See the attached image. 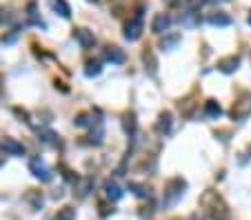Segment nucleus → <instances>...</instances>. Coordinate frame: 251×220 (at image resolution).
<instances>
[{"mask_svg":"<svg viewBox=\"0 0 251 220\" xmlns=\"http://www.w3.org/2000/svg\"><path fill=\"white\" fill-rule=\"evenodd\" d=\"M11 9L9 7H2V9H0V25H5V22H11Z\"/></svg>","mask_w":251,"mask_h":220,"instance_id":"a878e982","label":"nucleus"},{"mask_svg":"<svg viewBox=\"0 0 251 220\" xmlns=\"http://www.w3.org/2000/svg\"><path fill=\"white\" fill-rule=\"evenodd\" d=\"M27 22H29V25H36V27H45V22L38 16V9H36V2H33V0L27 5Z\"/></svg>","mask_w":251,"mask_h":220,"instance_id":"ddd939ff","label":"nucleus"},{"mask_svg":"<svg viewBox=\"0 0 251 220\" xmlns=\"http://www.w3.org/2000/svg\"><path fill=\"white\" fill-rule=\"evenodd\" d=\"M184 189H187V183H184L183 178H173V180H169L167 187H165L162 204H165V207H173V204H176L180 198H183Z\"/></svg>","mask_w":251,"mask_h":220,"instance_id":"f03ea898","label":"nucleus"},{"mask_svg":"<svg viewBox=\"0 0 251 220\" xmlns=\"http://www.w3.org/2000/svg\"><path fill=\"white\" fill-rule=\"evenodd\" d=\"M156 131L158 134H169L171 131V114L169 111H162L160 116H158V122H156Z\"/></svg>","mask_w":251,"mask_h":220,"instance_id":"9b49d317","label":"nucleus"},{"mask_svg":"<svg viewBox=\"0 0 251 220\" xmlns=\"http://www.w3.org/2000/svg\"><path fill=\"white\" fill-rule=\"evenodd\" d=\"M122 125H125L127 134H129V136H134V134H136V116H134V114H125V120H122Z\"/></svg>","mask_w":251,"mask_h":220,"instance_id":"4be33fe9","label":"nucleus"},{"mask_svg":"<svg viewBox=\"0 0 251 220\" xmlns=\"http://www.w3.org/2000/svg\"><path fill=\"white\" fill-rule=\"evenodd\" d=\"M25 200L27 203H32V207L33 209H40L42 207V196H40V191H27V196H25Z\"/></svg>","mask_w":251,"mask_h":220,"instance_id":"412c9836","label":"nucleus"},{"mask_svg":"<svg viewBox=\"0 0 251 220\" xmlns=\"http://www.w3.org/2000/svg\"><path fill=\"white\" fill-rule=\"evenodd\" d=\"M207 20H209V25H214V27H227V25H231V18L227 16V14H222V11H218V14H211Z\"/></svg>","mask_w":251,"mask_h":220,"instance_id":"dca6fc26","label":"nucleus"},{"mask_svg":"<svg viewBox=\"0 0 251 220\" xmlns=\"http://www.w3.org/2000/svg\"><path fill=\"white\" fill-rule=\"evenodd\" d=\"M200 207L207 211V216H209L211 220L229 218V207H227V203L222 200V196H220L218 191H211V189L204 191V194L200 196Z\"/></svg>","mask_w":251,"mask_h":220,"instance_id":"f257e3e1","label":"nucleus"},{"mask_svg":"<svg viewBox=\"0 0 251 220\" xmlns=\"http://www.w3.org/2000/svg\"><path fill=\"white\" fill-rule=\"evenodd\" d=\"M105 194L109 200H120L122 198V189L114 183V180H107L105 183Z\"/></svg>","mask_w":251,"mask_h":220,"instance_id":"4468645a","label":"nucleus"},{"mask_svg":"<svg viewBox=\"0 0 251 220\" xmlns=\"http://www.w3.org/2000/svg\"><path fill=\"white\" fill-rule=\"evenodd\" d=\"M204 114L209 116V118H220V114H222V107H220L216 100H207V102H204Z\"/></svg>","mask_w":251,"mask_h":220,"instance_id":"a211bd4d","label":"nucleus"},{"mask_svg":"<svg viewBox=\"0 0 251 220\" xmlns=\"http://www.w3.org/2000/svg\"><path fill=\"white\" fill-rule=\"evenodd\" d=\"M76 125H78V127H87V125H89V114H78V116H76Z\"/></svg>","mask_w":251,"mask_h":220,"instance_id":"cd10ccee","label":"nucleus"},{"mask_svg":"<svg viewBox=\"0 0 251 220\" xmlns=\"http://www.w3.org/2000/svg\"><path fill=\"white\" fill-rule=\"evenodd\" d=\"M171 27V18L167 14H156L153 16V22H151V32L153 34H165Z\"/></svg>","mask_w":251,"mask_h":220,"instance_id":"1a4fd4ad","label":"nucleus"},{"mask_svg":"<svg viewBox=\"0 0 251 220\" xmlns=\"http://www.w3.org/2000/svg\"><path fill=\"white\" fill-rule=\"evenodd\" d=\"M105 60H109V63H114V65H122L125 63V53L120 51L118 47H107L105 49Z\"/></svg>","mask_w":251,"mask_h":220,"instance_id":"f8f14e48","label":"nucleus"},{"mask_svg":"<svg viewBox=\"0 0 251 220\" xmlns=\"http://www.w3.org/2000/svg\"><path fill=\"white\" fill-rule=\"evenodd\" d=\"M73 38L78 40V45L83 49H91L96 45V36L94 32H89V29H84V27H78V29H73Z\"/></svg>","mask_w":251,"mask_h":220,"instance_id":"423d86ee","label":"nucleus"},{"mask_svg":"<svg viewBox=\"0 0 251 220\" xmlns=\"http://www.w3.org/2000/svg\"><path fill=\"white\" fill-rule=\"evenodd\" d=\"M249 25H251V14H249Z\"/></svg>","mask_w":251,"mask_h":220,"instance_id":"7c9ffc66","label":"nucleus"},{"mask_svg":"<svg viewBox=\"0 0 251 220\" xmlns=\"http://www.w3.org/2000/svg\"><path fill=\"white\" fill-rule=\"evenodd\" d=\"M140 36H142V14H136V16L125 25V38L134 42V40H138Z\"/></svg>","mask_w":251,"mask_h":220,"instance_id":"39448f33","label":"nucleus"},{"mask_svg":"<svg viewBox=\"0 0 251 220\" xmlns=\"http://www.w3.org/2000/svg\"><path fill=\"white\" fill-rule=\"evenodd\" d=\"M180 22H183V27H198L200 25V14L198 11H187V14H183V18H180Z\"/></svg>","mask_w":251,"mask_h":220,"instance_id":"2eb2a0df","label":"nucleus"},{"mask_svg":"<svg viewBox=\"0 0 251 220\" xmlns=\"http://www.w3.org/2000/svg\"><path fill=\"white\" fill-rule=\"evenodd\" d=\"M89 2H98V0H89Z\"/></svg>","mask_w":251,"mask_h":220,"instance_id":"2f4dec72","label":"nucleus"},{"mask_svg":"<svg viewBox=\"0 0 251 220\" xmlns=\"http://www.w3.org/2000/svg\"><path fill=\"white\" fill-rule=\"evenodd\" d=\"M204 2H207V0H187V7H189V11H198Z\"/></svg>","mask_w":251,"mask_h":220,"instance_id":"bb28decb","label":"nucleus"},{"mask_svg":"<svg viewBox=\"0 0 251 220\" xmlns=\"http://www.w3.org/2000/svg\"><path fill=\"white\" fill-rule=\"evenodd\" d=\"M129 189L134 191V194L138 196V198H151V189L145 187V185H138V183H129Z\"/></svg>","mask_w":251,"mask_h":220,"instance_id":"6ab92c4d","label":"nucleus"},{"mask_svg":"<svg viewBox=\"0 0 251 220\" xmlns=\"http://www.w3.org/2000/svg\"><path fill=\"white\" fill-rule=\"evenodd\" d=\"M38 138H40L42 142H47V145H53V142H56V134H53L51 129H45V127H42V129H38Z\"/></svg>","mask_w":251,"mask_h":220,"instance_id":"5701e85b","label":"nucleus"},{"mask_svg":"<svg viewBox=\"0 0 251 220\" xmlns=\"http://www.w3.org/2000/svg\"><path fill=\"white\" fill-rule=\"evenodd\" d=\"M56 220H76V209H71V207H65V209H60L56 214Z\"/></svg>","mask_w":251,"mask_h":220,"instance_id":"393cba45","label":"nucleus"},{"mask_svg":"<svg viewBox=\"0 0 251 220\" xmlns=\"http://www.w3.org/2000/svg\"><path fill=\"white\" fill-rule=\"evenodd\" d=\"M249 116H251V94H245L234 107H231V118L242 122V120H247Z\"/></svg>","mask_w":251,"mask_h":220,"instance_id":"7ed1b4c3","label":"nucleus"},{"mask_svg":"<svg viewBox=\"0 0 251 220\" xmlns=\"http://www.w3.org/2000/svg\"><path fill=\"white\" fill-rule=\"evenodd\" d=\"M51 7H53V11H56L60 18H69V16H71V9H69V5L65 2V0H51Z\"/></svg>","mask_w":251,"mask_h":220,"instance_id":"f3484780","label":"nucleus"},{"mask_svg":"<svg viewBox=\"0 0 251 220\" xmlns=\"http://www.w3.org/2000/svg\"><path fill=\"white\" fill-rule=\"evenodd\" d=\"M100 71H102V65H100L98 60H91V63H87V67H84V76H87V78L100 76Z\"/></svg>","mask_w":251,"mask_h":220,"instance_id":"aec40b11","label":"nucleus"},{"mask_svg":"<svg viewBox=\"0 0 251 220\" xmlns=\"http://www.w3.org/2000/svg\"><path fill=\"white\" fill-rule=\"evenodd\" d=\"M167 2H169V5H178L180 0H167Z\"/></svg>","mask_w":251,"mask_h":220,"instance_id":"c85d7f7f","label":"nucleus"},{"mask_svg":"<svg viewBox=\"0 0 251 220\" xmlns=\"http://www.w3.org/2000/svg\"><path fill=\"white\" fill-rule=\"evenodd\" d=\"M180 34H173V36H169V38H162V42H160V47L162 49H171V47H176V45H178L180 42Z\"/></svg>","mask_w":251,"mask_h":220,"instance_id":"b1692460","label":"nucleus"},{"mask_svg":"<svg viewBox=\"0 0 251 220\" xmlns=\"http://www.w3.org/2000/svg\"><path fill=\"white\" fill-rule=\"evenodd\" d=\"M29 171L33 173V176H36L38 180H42V183H49V180L53 178V173H51V169L47 167V165L42 163L40 158H32V160H29Z\"/></svg>","mask_w":251,"mask_h":220,"instance_id":"20e7f679","label":"nucleus"},{"mask_svg":"<svg viewBox=\"0 0 251 220\" xmlns=\"http://www.w3.org/2000/svg\"><path fill=\"white\" fill-rule=\"evenodd\" d=\"M209 2H229V0H209Z\"/></svg>","mask_w":251,"mask_h":220,"instance_id":"c756f323","label":"nucleus"},{"mask_svg":"<svg viewBox=\"0 0 251 220\" xmlns=\"http://www.w3.org/2000/svg\"><path fill=\"white\" fill-rule=\"evenodd\" d=\"M91 187H94V180L91 178H87V176H84V178H78L73 183V196H76V198H87Z\"/></svg>","mask_w":251,"mask_h":220,"instance_id":"6e6552de","label":"nucleus"},{"mask_svg":"<svg viewBox=\"0 0 251 220\" xmlns=\"http://www.w3.org/2000/svg\"><path fill=\"white\" fill-rule=\"evenodd\" d=\"M0 149L7 153H11V156H25V147L20 145L18 140H14V138H0Z\"/></svg>","mask_w":251,"mask_h":220,"instance_id":"0eeeda50","label":"nucleus"},{"mask_svg":"<svg viewBox=\"0 0 251 220\" xmlns=\"http://www.w3.org/2000/svg\"><path fill=\"white\" fill-rule=\"evenodd\" d=\"M249 153H251V147H249Z\"/></svg>","mask_w":251,"mask_h":220,"instance_id":"473e14b6","label":"nucleus"},{"mask_svg":"<svg viewBox=\"0 0 251 220\" xmlns=\"http://www.w3.org/2000/svg\"><path fill=\"white\" fill-rule=\"evenodd\" d=\"M238 65H240V58H238V56H229V58L218 60V69L222 73H234L235 69H238Z\"/></svg>","mask_w":251,"mask_h":220,"instance_id":"9d476101","label":"nucleus"}]
</instances>
